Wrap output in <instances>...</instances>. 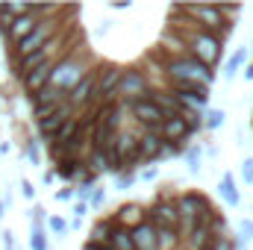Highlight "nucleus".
I'll list each match as a JSON object with an SVG mask.
<instances>
[{
  "label": "nucleus",
  "instance_id": "nucleus-29",
  "mask_svg": "<svg viewBox=\"0 0 253 250\" xmlns=\"http://www.w3.org/2000/svg\"><path fill=\"white\" fill-rule=\"evenodd\" d=\"M159 180V165H144L135 171V183H156Z\"/></svg>",
  "mask_w": 253,
  "mask_h": 250
},
{
  "label": "nucleus",
  "instance_id": "nucleus-33",
  "mask_svg": "<svg viewBox=\"0 0 253 250\" xmlns=\"http://www.w3.org/2000/svg\"><path fill=\"white\" fill-rule=\"evenodd\" d=\"M177 156H183V147H177V144H165L162 153H159V162H168V159H177Z\"/></svg>",
  "mask_w": 253,
  "mask_h": 250
},
{
  "label": "nucleus",
  "instance_id": "nucleus-24",
  "mask_svg": "<svg viewBox=\"0 0 253 250\" xmlns=\"http://www.w3.org/2000/svg\"><path fill=\"white\" fill-rule=\"evenodd\" d=\"M183 245V239H180V233L177 230H156V248L159 250H177Z\"/></svg>",
  "mask_w": 253,
  "mask_h": 250
},
{
  "label": "nucleus",
  "instance_id": "nucleus-38",
  "mask_svg": "<svg viewBox=\"0 0 253 250\" xmlns=\"http://www.w3.org/2000/svg\"><path fill=\"white\" fill-rule=\"evenodd\" d=\"M85 215H88V203H85V200H77V203H74V218L83 221Z\"/></svg>",
  "mask_w": 253,
  "mask_h": 250
},
{
  "label": "nucleus",
  "instance_id": "nucleus-2",
  "mask_svg": "<svg viewBox=\"0 0 253 250\" xmlns=\"http://www.w3.org/2000/svg\"><path fill=\"white\" fill-rule=\"evenodd\" d=\"M174 203H177V212H180V239H183V236H189L200 221H209V218L218 212V209L209 203V197H206V194H200V191L177 194V197H174Z\"/></svg>",
  "mask_w": 253,
  "mask_h": 250
},
{
  "label": "nucleus",
  "instance_id": "nucleus-32",
  "mask_svg": "<svg viewBox=\"0 0 253 250\" xmlns=\"http://www.w3.org/2000/svg\"><path fill=\"white\" fill-rule=\"evenodd\" d=\"M132 186H135V174H132V171H124V174L115 177V188L124 191V188H132Z\"/></svg>",
  "mask_w": 253,
  "mask_h": 250
},
{
  "label": "nucleus",
  "instance_id": "nucleus-37",
  "mask_svg": "<svg viewBox=\"0 0 253 250\" xmlns=\"http://www.w3.org/2000/svg\"><path fill=\"white\" fill-rule=\"evenodd\" d=\"M27 156H30V162H33V165H39V162H42V153H39V141H27Z\"/></svg>",
  "mask_w": 253,
  "mask_h": 250
},
{
  "label": "nucleus",
  "instance_id": "nucleus-20",
  "mask_svg": "<svg viewBox=\"0 0 253 250\" xmlns=\"http://www.w3.org/2000/svg\"><path fill=\"white\" fill-rule=\"evenodd\" d=\"M183 242H186V248H189V250L209 248V245L215 242V236H212V230H209V221H200V224L191 230L189 236H183Z\"/></svg>",
  "mask_w": 253,
  "mask_h": 250
},
{
  "label": "nucleus",
  "instance_id": "nucleus-6",
  "mask_svg": "<svg viewBox=\"0 0 253 250\" xmlns=\"http://www.w3.org/2000/svg\"><path fill=\"white\" fill-rule=\"evenodd\" d=\"M189 56H194L200 65L215 71V65L224 56V39H218L215 33H206V30H194L189 39Z\"/></svg>",
  "mask_w": 253,
  "mask_h": 250
},
{
  "label": "nucleus",
  "instance_id": "nucleus-15",
  "mask_svg": "<svg viewBox=\"0 0 253 250\" xmlns=\"http://www.w3.org/2000/svg\"><path fill=\"white\" fill-rule=\"evenodd\" d=\"M162 147H165V141H162L159 132H141V129H138V159H141V168L159 162Z\"/></svg>",
  "mask_w": 253,
  "mask_h": 250
},
{
  "label": "nucleus",
  "instance_id": "nucleus-30",
  "mask_svg": "<svg viewBox=\"0 0 253 250\" xmlns=\"http://www.w3.org/2000/svg\"><path fill=\"white\" fill-rule=\"evenodd\" d=\"M44 227H47L53 236H59V239H62V236H68V221H65V218H59V215H47V224H44Z\"/></svg>",
  "mask_w": 253,
  "mask_h": 250
},
{
  "label": "nucleus",
  "instance_id": "nucleus-17",
  "mask_svg": "<svg viewBox=\"0 0 253 250\" xmlns=\"http://www.w3.org/2000/svg\"><path fill=\"white\" fill-rule=\"evenodd\" d=\"M112 221H115L118 227H124V230H132V227L144 224V206H138V203H124V206L115 212Z\"/></svg>",
  "mask_w": 253,
  "mask_h": 250
},
{
  "label": "nucleus",
  "instance_id": "nucleus-25",
  "mask_svg": "<svg viewBox=\"0 0 253 250\" xmlns=\"http://www.w3.org/2000/svg\"><path fill=\"white\" fill-rule=\"evenodd\" d=\"M227 121V112L224 109H218V106H209L206 109V115H203V129H209V132H215V129H221Z\"/></svg>",
  "mask_w": 253,
  "mask_h": 250
},
{
  "label": "nucleus",
  "instance_id": "nucleus-36",
  "mask_svg": "<svg viewBox=\"0 0 253 250\" xmlns=\"http://www.w3.org/2000/svg\"><path fill=\"white\" fill-rule=\"evenodd\" d=\"M56 200H59V203H71V200H77V188L74 186L59 188V191H56Z\"/></svg>",
  "mask_w": 253,
  "mask_h": 250
},
{
  "label": "nucleus",
  "instance_id": "nucleus-26",
  "mask_svg": "<svg viewBox=\"0 0 253 250\" xmlns=\"http://www.w3.org/2000/svg\"><path fill=\"white\" fill-rule=\"evenodd\" d=\"M109 245H112V250H135L129 230L118 227V224H115V230H112V239H109Z\"/></svg>",
  "mask_w": 253,
  "mask_h": 250
},
{
  "label": "nucleus",
  "instance_id": "nucleus-21",
  "mask_svg": "<svg viewBox=\"0 0 253 250\" xmlns=\"http://www.w3.org/2000/svg\"><path fill=\"white\" fill-rule=\"evenodd\" d=\"M245 65H248V47H239V50H233V56L224 62V80H230L233 83V77H239V71H245Z\"/></svg>",
  "mask_w": 253,
  "mask_h": 250
},
{
  "label": "nucleus",
  "instance_id": "nucleus-9",
  "mask_svg": "<svg viewBox=\"0 0 253 250\" xmlns=\"http://www.w3.org/2000/svg\"><path fill=\"white\" fill-rule=\"evenodd\" d=\"M68 106H71L77 115H83L85 109L97 106V71H88V74L68 91Z\"/></svg>",
  "mask_w": 253,
  "mask_h": 250
},
{
  "label": "nucleus",
  "instance_id": "nucleus-22",
  "mask_svg": "<svg viewBox=\"0 0 253 250\" xmlns=\"http://www.w3.org/2000/svg\"><path fill=\"white\" fill-rule=\"evenodd\" d=\"M112 230H115V221H112V218H100V221H94V227H91V233H88V242H94V245H109Z\"/></svg>",
  "mask_w": 253,
  "mask_h": 250
},
{
  "label": "nucleus",
  "instance_id": "nucleus-39",
  "mask_svg": "<svg viewBox=\"0 0 253 250\" xmlns=\"http://www.w3.org/2000/svg\"><path fill=\"white\" fill-rule=\"evenodd\" d=\"M21 194H24L27 200H33V197H36V186H33L30 180H21Z\"/></svg>",
  "mask_w": 253,
  "mask_h": 250
},
{
  "label": "nucleus",
  "instance_id": "nucleus-16",
  "mask_svg": "<svg viewBox=\"0 0 253 250\" xmlns=\"http://www.w3.org/2000/svg\"><path fill=\"white\" fill-rule=\"evenodd\" d=\"M53 65H42V68H36L33 74H27V77H21V85H24V91H27V97L30 94H36V91H42L47 83H50V71H53Z\"/></svg>",
  "mask_w": 253,
  "mask_h": 250
},
{
  "label": "nucleus",
  "instance_id": "nucleus-42",
  "mask_svg": "<svg viewBox=\"0 0 253 250\" xmlns=\"http://www.w3.org/2000/svg\"><path fill=\"white\" fill-rule=\"evenodd\" d=\"M242 77H245L248 83H253V62H248V65H245V71H242Z\"/></svg>",
  "mask_w": 253,
  "mask_h": 250
},
{
  "label": "nucleus",
  "instance_id": "nucleus-27",
  "mask_svg": "<svg viewBox=\"0 0 253 250\" xmlns=\"http://www.w3.org/2000/svg\"><path fill=\"white\" fill-rule=\"evenodd\" d=\"M30 250H50L44 227H30Z\"/></svg>",
  "mask_w": 253,
  "mask_h": 250
},
{
  "label": "nucleus",
  "instance_id": "nucleus-34",
  "mask_svg": "<svg viewBox=\"0 0 253 250\" xmlns=\"http://www.w3.org/2000/svg\"><path fill=\"white\" fill-rule=\"evenodd\" d=\"M239 233H242L245 242H253V221L251 218H242V221H239Z\"/></svg>",
  "mask_w": 253,
  "mask_h": 250
},
{
  "label": "nucleus",
  "instance_id": "nucleus-4",
  "mask_svg": "<svg viewBox=\"0 0 253 250\" xmlns=\"http://www.w3.org/2000/svg\"><path fill=\"white\" fill-rule=\"evenodd\" d=\"M56 30H59V24L53 21V18H42L39 21V27L27 36V39H21L18 44H12V50H9V59L15 62V59H24V56H33V53H39L44 44H50L53 39H56Z\"/></svg>",
  "mask_w": 253,
  "mask_h": 250
},
{
  "label": "nucleus",
  "instance_id": "nucleus-1",
  "mask_svg": "<svg viewBox=\"0 0 253 250\" xmlns=\"http://www.w3.org/2000/svg\"><path fill=\"white\" fill-rule=\"evenodd\" d=\"M165 80H168V85H203V88H212L215 71L200 65L189 53H183V56H171L165 62Z\"/></svg>",
  "mask_w": 253,
  "mask_h": 250
},
{
  "label": "nucleus",
  "instance_id": "nucleus-18",
  "mask_svg": "<svg viewBox=\"0 0 253 250\" xmlns=\"http://www.w3.org/2000/svg\"><path fill=\"white\" fill-rule=\"evenodd\" d=\"M218 194H221V200H224L227 206H233V209L242 203V191H239V183H236L233 171H224V174H221V180H218Z\"/></svg>",
  "mask_w": 253,
  "mask_h": 250
},
{
  "label": "nucleus",
  "instance_id": "nucleus-8",
  "mask_svg": "<svg viewBox=\"0 0 253 250\" xmlns=\"http://www.w3.org/2000/svg\"><path fill=\"white\" fill-rule=\"evenodd\" d=\"M144 221L153 224L156 230L162 227V230H177V233H180V212H177L174 197L156 194V203H153L150 209H144Z\"/></svg>",
  "mask_w": 253,
  "mask_h": 250
},
{
  "label": "nucleus",
  "instance_id": "nucleus-14",
  "mask_svg": "<svg viewBox=\"0 0 253 250\" xmlns=\"http://www.w3.org/2000/svg\"><path fill=\"white\" fill-rule=\"evenodd\" d=\"M39 21L42 18H36V12H33V3H30V12L27 15H18V18H12V24L6 27V33H3V42L12 47V44H18L21 39H27L36 27H39Z\"/></svg>",
  "mask_w": 253,
  "mask_h": 250
},
{
  "label": "nucleus",
  "instance_id": "nucleus-3",
  "mask_svg": "<svg viewBox=\"0 0 253 250\" xmlns=\"http://www.w3.org/2000/svg\"><path fill=\"white\" fill-rule=\"evenodd\" d=\"M85 74H88V62L80 59V47H71V50H65L62 56L56 59L53 71H50V83H47V85H53V88H59V91L68 94V91H71Z\"/></svg>",
  "mask_w": 253,
  "mask_h": 250
},
{
  "label": "nucleus",
  "instance_id": "nucleus-23",
  "mask_svg": "<svg viewBox=\"0 0 253 250\" xmlns=\"http://www.w3.org/2000/svg\"><path fill=\"white\" fill-rule=\"evenodd\" d=\"M200 156H203V147L200 144H194V141H189L186 147H183V159H186V165H189V174H200Z\"/></svg>",
  "mask_w": 253,
  "mask_h": 250
},
{
  "label": "nucleus",
  "instance_id": "nucleus-7",
  "mask_svg": "<svg viewBox=\"0 0 253 250\" xmlns=\"http://www.w3.org/2000/svg\"><path fill=\"white\" fill-rule=\"evenodd\" d=\"M150 91H153V85H150V80L141 68H124L121 85H118V100L121 103L144 100V97H150Z\"/></svg>",
  "mask_w": 253,
  "mask_h": 250
},
{
  "label": "nucleus",
  "instance_id": "nucleus-43",
  "mask_svg": "<svg viewBox=\"0 0 253 250\" xmlns=\"http://www.w3.org/2000/svg\"><path fill=\"white\" fill-rule=\"evenodd\" d=\"M3 215H6V203L0 200V218H3Z\"/></svg>",
  "mask_w": 253,
  "mask_h": 250
},
{
  "label": "nucleus",
  "instance_id": "nucleus-31",
  "mask_svg": "<svg viewBox=\"0 0 253 250\" xmlns=\"http://www.w3.org/2000/svg\"><path fill=\"white\" fill-rule=\"evenodd\" d=\"M203 250H239V242H233V239L227 236V239H215L209 248H203Z\"/></svg>",
  "mask_w": 253,
  "mask_h": 250
},
{
  "label": "nucleus",
  "instance_id": "nucleus-10",
  "mask_svg": "<svg viewBox=\"0 0 253 250\" xmlns=\"http://www.w3.org/2000/svg\"><path fill=\"white\" fill-rule=\"evenodd\" d=\"M121 65H100L97 71V106L118 103V85H121Z\"/></svg>",
  "mask_w": 253,
  "mask_h": 250
},
{
  "label": "nucleus",
  "instance_id": "nucleus-11",
  "mask_svg": "<svg viewBox=\"0 0 253 250\" xmlns=\"http://www.w3.org/2000/svg\"><path fill=\"white\" fill-rule=\"evenodd\" d=\"M159 135H162V141H165V144H177V147H186L191 138H194L186 115L165 118V121H162V126H159Z\"/></svg>",
  "mask_w": 253,
  "mask_h": 250
},
{
  "label": "nucleus",
  "instance_id": "nucleus-5",
  "mask_svg": "<svg viewBox=\"0 0 253 250\" xmlns=\"http://www.w3.org/2000/svg\"><path fill=\"white\" fill-rule=\"evenodd\" d=\"M186 9H189V15L194 18L197 30L215 33L218 39H224L227 33H233V30H236V21L224 18L221 6H209V3H191V6H186Z\"/></svg>",
  "mask_w": 253,
  "mask_h": 250
},
{
  "label": "nucleus",
  "instance_id": "nucleus-35",
  "mask_svg": "<svg viewBox=\"0 0 253 250\" xmlns=\"http://www.w3.org/2000/svg\"><path fill=\"white\" fill-rule=\"evenodd\" d=\"M242 180H245L248 186H253V156H248V159L242 162Z\"/></svg>",
  "mask_w": 253,
  "mask_h": 250
},
{
  "label": "nucleus",
  "instance_id": "nucleus-19",
  "mask_svg": "<svg viewBox=\"0 0 253 250\" xmlns=\"http://www.w3.org/2000/svg\"><path fill=\"white\" fill-rule=\"evenodd\" d=\"M129 236H132V245L135 250H159L156 248V227L153 224H138V227H132L129 230Z\"/></svg>",
  "mask_w": 253,
  "mask_h": 250
},
{
  "label": "nucleus",
  "instance_id": "nucleus-12",
  "mask_svg": "<svg viewBox=\"0 0 253 250\" xmlns=\"http://www.w3.org/2000/svg\"><path fill=\"white\" fill-rule=\"evenodd\" d=\"M68 100V94L59 91V88H53V85H44L42 91H36V94H30V106H33V118L39 121V118H44V115H50L59 103Z\"/></svg>",
  "mask_w": 253,
  "mask_h": 250
},
{
  "label": "nucleus",
  "instance_id": "nucleus-28",
  "mask_svg": "<svg viewBox=\"0 0 253 250\" xmlns=\"http://www.w3.org/2000/svg\"><path fill=\"white\" fill-rule=\"evenodd\" d=\"M85 203H88V209H103V206H106V188L103 186H91L88 197H85Z\"/></svg>",
  "mask_w": 253,
  "mask_h": 250
},
{
  "label": "nucleus",
  "instance_id": "nucleus-13",
  "mask_svg": "<svg viewBox=\"0 0 253 250\" xmlns=\"http://www.w3.org/2000/svg\"><path fill=\"white\" fill-rule=\"evenodd\" d=\"M71 118H77V112H74V109L68 106V100H65V103H59L50 115L39 118V121H36V129H39V135H42L44 141H50V138L56 135V129H59L65 121H71Z\"/></svg>",
  "mask_w": 253,
  "mask_h": 250
},
{
  "label": "nucleus",
  "instance_id": "nucleus-40",
  "mask_svg": "<svg viewBox=\"0 0 253 250\" xmlns=\"http://www.w3.org/2000/svg\"><path fill=\"white\" fill-rule=\"evenodd\" d=\"M3 250H15V236H12V230L3 233Z\"/></svg>",
  "mask_w": 253,
  "mask_h": 250
},
{
  "label": "nucleus",
  "instance_id": "nucleus-41",
  "mask_svg": "<svg viewBox=\"0 0 253 250\" xmlns=\"http://www.w3.org/2000/svg\"><path fill=\"white\" fill-rule=\"evenodd\" d=\"M83 250H112V245H94V242H85Z\"/></svg>",
  "mask_w": 253,
  "mask_h": 250
}]
</instances>
